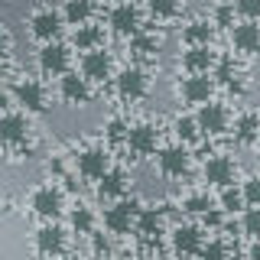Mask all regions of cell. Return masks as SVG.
Here are the masks:
<instances>
[{
    "mask_svg": "<svg viewBox=\"0 0 260 260\" xmlns=\"http://www.w3.org/2000/svg\"><path fill=\"white\" fill-rule=\"evenodd\" d=\"M29 134V120L23 111H7L0 114V143L7 146H20Z\"/></svg>",
    "mask_w": 260,
    "mask_h": 260,
    "instance_id": "17",
    "label": "cell"
},
{
    "mask_svg": "<svg viewBox=\"0 0 260 260\" xmlns=\"http://www.w3.org/2000/svg\"><path fill=\"white\" fill-rule=\"evenodd\" d=\"M13 101L29 114H39V111L49 108L46 104V88H43V81H36V78H20L16 81L13 85Z\"/></svg>",
    "mask_w": 260,
    "mask_h": 260,
    "instance_id": "9",
    "label": "cell"
},
{
    "mask_svg": "<svg viewBox=\"0 0 260 260\" xmlns=\"http://www.w3.org/2000/svg\"><path fill=\"white\" fill-rule=\"evenodd\" d=\"M29 208L36 211L39 218H46V221H55V218L65 211V195H62L59 185L46 182V185H39V189H32V195H29Z\"/></svg>",
    "mask_w": 260,
    "mask_h": 260,
    "instance_id": "1",
    "label": "cell"
},
{
    "mask_svg": "<svg viewBox=\"0 0 260 260\" xmlns=\"http://www.w3.org/2000/svg\"><path fill=\"white\" fill-rule=\"evenodd\" d=\"M173 260H195V257H173Z\"/></svg>",
    "mask_w": 260,
    "mask_h": 260,
    "instance_id": "45",
    "label": "cell"
},
{
    "mask_svg": "<svg viewBox=\"0 0 260 260\" xmlns=\"http://www.w3.org/2000/svg\"><path fill=\"white\" fill-rule=\"evenodd\" d=\"M117 94L127 98V101H140V98L150 91V72L143 69V65H124V69L117 72Z\"/></svg>",
    "mask_w": 260,
    "mask_h": 260,
    "instance_id": "2",
    "label": "cell"
},
{
    "mask_svg": "<svg viewBox=\"0 0 260 260\" xmlns=\"http://www.w3.org/2000/svg\"><path fill=\"white\" fill-rule=\"evenodd\" d=\"M104 43V32L98 23H85V26H78L72 32V46L78 49V52H91V49H101Z\"/></svg>",
    "mask_w": 260,
    "mask_h": 260,
    "instance_id": "24",
    "label": "cell"
},
{
    "mask_svg": "<svg viewBox=\"0 0 260 260\" xmlns=\"http://www.w3.org/2000/svg\"><path fill=\"white\" fill-rule=\"evenodd\" d=\"M241 228H244V234H250L254 241H260V205L244 208V215H241Z\"/></svg>",
    "mask_w": 260,
    "mask_h": 260,
    "instance_id": "33",
    "label": "cell"
},
{
    "mask_svg": "<svg viewBox=\"0 0 260 260\" xmlns=\"http://www.w3.org/2000/svg\"><path fill=\"white\" fill-rule=\"evenodd\" d=\"M108 250H111L108 238H101V234H94V254H104V260H108Z\"/></svg>",
    "mask_w": 260,
    "mask_h": 260,
    "instance_id": "41",
    "label": "cell"
},
{
    "mask_svg": "<svg viewBox=\"0 0 260 260\" xmlns=\"http://www.w3.org/2000/svg\"><path fill=\"white\" fill-rule=\"evenodd\" d=\"M234 16H238V13H234V4H215V7H211V26H234V23H238V20H234Z\"/></svg>",
    "mask_w": 260,
    "mask_h": 260,
    "instance_id": "32",
    "label": "cell"
},
{
    "mask_svg": "<svg viewBox=\"0 0 260 260\" xmlns=\"http://www.w3.org/2000/svg\"><path fill=\"white\" fill-rule=\"evenodd\" d=\"M199 257H202V260H231V247H228L221 238H211V241L202 244Z\"/></svg>",
    "mask_w": 260,
    "mask_h": 260,
    "instance_id": "30",
    "label": "cell"
},
{
    "mask_svg": "<svg viewBox=\"0 0 260 260\" xmlns=\"http://www.w3.org/2000/svg\"><path fill=\"white\" fill-rule=\"evenodd\" d=\"M260 137V114L257 111H241L234 117V140L238 143H254Z\"/></svg>",
    "mask_w": 260,
    "mask_h": 260,
    "instance_id": "23",
    "label": "cell"
},
{
    "mask_svg": "<svg viewBox=\"0 0 260 260\" xmlns=\"http://www.w3.org/2000/svg\"><path fill=\"white\" fill-rule=\"evenodd\" d=\"M32 247L39 257H62L65 250V228L55 221H43L32 234Z\"/></svg>",
    "mask_w": 260,
    "mask_h": 260,
    "instance_id": "6",
    "label": "cell"
},
{
    "mask_svg": "<svg viewBox=\"0 0 260 260\" xmlns=\"http://www.w3.org/2000/svg\"><path fill=\"white\" fill-rule=\"evenodd\" d=\"M137 215H140L137 199H117L111 208H104V228H108V234H127Z\"/></svg>",
    "mask_w": 260,
    "mask_h": 260,
    "instance_id": "3",
    "label": "cell"
},
{
    "mask_svg": "<svg viewBox=\"0 0 260 260\" xmlns=\"http://www.w3.org/2000/svg\"><path fill=\"white\" fill-rule=\"evenodd\" d=\"M127 182H130L127 169L124 166H111L108 173L98 179V195H101V199H120V195L127 192Z\"/></svg>",
    "mask_w": 260,
    "mask_h": 260,
    "instance_id": "21",
    "label": "cell"
},
{
    "mask_svg": "<svg viewBox=\"0 0 260 260\" xmlns=\"http://www.w3.org/2000/svg\"><path fill=\"white\" fill-rule=\"evenodd\" d=\"M211 32H215V26H211L208 20H202V16H199V20H189V23L182 26V39H185L189 46H208V43H211Z\"/></svg>",
    "mask_w": 260,
    "mask_h": 260,
    "instance_id": "26",
    "label": "cell"
},
{
    "mask_svg": "<svg viewBox=\"0 0 260 260\" xmlns=\"http://www.w3.org/2000/svg\"><path fill=\"white\" fill-rule=\"evenodd\" d=\"M173 130H176V137H179V143H195L202 137V130H199V124H195V117L192 114H179V117L173 120Z\"/></svg>",
    "mask_w": 260,
    "mask_h": 260,
    "instance_id": "28",
    "label": "cell"
},
{
    "mask_svg": "<svg viewBox=\"0 0 260 260\" xmlns=\"http://www.w3.org/2000/svg\"><path fill=\"white\" fill-rule=\"evenodd\" d=\"M182 208L189 211V215H205V211H208V208H215V205H211V199H208L205 192H192V195H185Z\"/></svg>",
    "mask_w": 260,
    "mask_h": 260,
    "instance_id": "34",
    "label": "cell"
},
{
    "mask_svg": "<svg viewBox=\"0 0 260 260\" xmlns=\"http://www.w3.org/2000/svg\"><path fill=\"white\" fill-rule=\"evenodd\" d=\"M62 26H65L62 13L55 10V7H36V10L29 13V32L36 39H43V43H52Z\"/></svg>",
    "mask_w": 260,
    "mask_h": 260,
    "instance_id": "8",
    "label": "cell"
},
{
    "mask_svg": "<svg viewBox=\"0 0 260 260\" xmlns=\"http://www.w3.org/2000/svg\"><path fill=\"white\" fill-rule=\"evenodd\" d=\"M108 26L117 36H134L137 29H143V10L137 4H114L108 10Z\"/></svg>",
    "mask_w": 260,
    "mask_h": 260,
    "instance_id": "5",
    "label": "cell"
},
{
    "mask_svg": "<svg viewBox=\"0 0 260 260\" xmlns=\"http://www.w3.org/2000/svg\"><path fill=\"white\" fill-rule=\"evenodd\" d=\"M69 59H72L69 46L59 43V39L43 43V46H39V55H36L39 69H43L46 75H65V72H69Z\"/></svg>",
    "mask_w": 260,
    "mask_h": 260,
    "instance_id": "10",
    "label": "cell"
},
{
    "mask_svg": "<svg viewBox=\"0 0 260 260\" xmlns=\"http://www.w3.org/2000/svg\"><path fill=\"white\" fill-rule=\"evenodd\" d=\"M124 143L130 146V153H137V156H150V153H156V146H159V130L153 124H146V120L130 124Z\"/></svg>",
    "mask_w": 260,
    "mask_h": 260,
    "instance_id": "13",
    "label": "cell"
},
{
    "mask_svg": "<svg viewBox=\"0 0 260 260\" xmlns=\"http://www.w3.org/2000/svg\"><path fill=\"white\" fill-rule=\"evenodd\" d=\"M134 228H137V234H140V238H146V241L159 238V234H162V211H159L156 205L140 208V215H137Z\"/></svg>",
    "mask_w": 260,
    "mask_h": 260,
    "instance_id": "22",
    "label": "cell"
},
{
    "mask_svg": "<svg viewBox=\"0 0 260 260\" xmlns=\"http://www.w3.org/2000/svg\"><path fill=\"white\" fill-rule=\"evenodd\" d=\"M150 16H156V20H173V16L179 13V4L176 0H150Z\"/></svg>",
    "mask_w": 260,
    "mask_h": 260,
    "instance_id": "35",
    "label": "cell"
},
{
    "mask_svg": "<svg viewBox=\"0 0 260 260\" xmlns=\"http://www.w3.org/2000/svg\"><path fill=\"white\" fill-rule=\"evenodd\" d=\"M69 224H72V231H78V234H91L94 231V211L88 205H75L69 211Z\"/></svg>",
    "mask_w": 260,
    "mask_h": 260,
    "instance_id": "29",
    "label": "cell"
},
{
    "mask_svg": "<svg viewBox=\"0 0 260 260\" xmlns=\"http://www.w3.org/2000/svg\"><path fill=\"white\" fill-rule=\"evenodd\" d=\"M241 199H244V205H260V176H247L244 179V185H241Z\"/></svg>",
    "mask_w": 260,
    "mask_h": 260,
    "instance_id": "36",
    "label": "cell"
},
{
    "mask_svg": "<svg viewBox=\"0 0 260 260\" xmlns=\"http://www.w3.org/2000/svg\"><path fill=\"white\" fill-rule=\"evenodd\" d=\"M111 69H114V59L108 49H91V52H81V78L85 81H104L111 78Z\"/></svg>",
    "mask_w": 260,
    "mask_h": 260,
    "instance_id": "15",
    "label": "cell"
},
{
    "mask_svg": "<svg viewBox=\"0 0 260 260\" xmlns=\"http://www.w3.org/2000/svg\"><path fill=\"white\" fill-rule=\"evenodd\" d=\"M156 166H159V173H162V176H169V179L185 176V173H189V166H192V153H189V146H182V143H169V146H162V150L156 153Z\"/></svg>",
    "mask_w": 260,
    "mask_h": 260,
    "instance_id": "4",
    "label": "cell"
},
{
    "mask_svg": "<svg viewBox=\"0 0 260 260\" xmlns=\"http://www.w3.org/2000/svg\"><path fill=\"white\" fill-rule=\"evenodd\" d=\"M202 221H205V228H218V224H221V211H218V208H208L205 215H202Z\"/></svg>",
    "mask_w": 260,
    "mask_h": 260,
    "instance_id": "40",
    "label": "cell"
},
{
    "mask_svg": "<svg viewBox=\"0 0 260 260\" xmlns=\"http://www.w3.org/2000/svg\"><path fill=\"white\" fill-rule=\"evenodd\" d=\"M211 91H215V78L211 75H185L179 81V94H182V101L189 104H208L211 101Z\"/></svg>",
    "mask_w": 260,
    "mask_h": 260,
    "instance_id": "16",
    "label": "cell"
},
{
    "mask_svg": "<svg viewBox=\"0 0 260 260\" xmlns=\"http://www.w3.org/2000/svg\"><path fill=\"white\" fill-rule=\"evenodd\" d=\"M205 244V231L199 224L185 221V224H176L173 228V247H176V257H195Z\"/></svg>",
    "mask_w": 260,
    "mask_h": 260,
    "instance_id": "14",
    "label": "cell"
},
{
    "mask_svg": "<svg viewBox=\"0 0 260 260\" xmlns=\"http://www.w3.org/2000/svg\"><path fill=\"white\" fill-rule=\"evenodd\" d=\"M108 260H111V257H108Z\"/></svg>",
    "mask_w": 260,
    "mask_h": 260,
    "instance_id": "47",
    "label": "cell"
},
{
    "mask_svg": "<svg viewBox=\"0 0 260 260\" xmlns=\"http://www.w3.org/2000/svg\"><path fill=\"white\" fill-rule=\"evenodd\" d=\"M182 65L189 69V75H208V69L215 65V49L211 46H185Z\"/></svg>",
    "mask_w": 260,
    "mask_h": 260,
    "instance_id": "20",
    "label": "cell"
},
{
    "mask_svg": "<svg viewBox=\"0 0 260 260\" xmlns=\"http://www.w3.org/2000/svg\"><path fill=\"white\" fill-rule=\"evenodd\" d=\"M127 130H130V120L120 117V114H114L108 124H104V134H108L111 143H124V140H127Z\"/></svg>",
    "mask_w": 260,
    "mask_h": 260,
    "instance_id": "31",
    "label": "cell"
},
{
    "mask_svg": "<svg viewBox=\"0 0 260 260\" xmlns=\"http://www.w3.org/2000/svg\"><path fill=\"white\" fill-rule=\"evenodd\" d=\"M195 117V124H199V130L202 134H224L228 127H231V111L224 108L221 101H208V104H202L199 111L192 114Z\"/></svg>",
    "mask_w": 260,
    "mask_h": 260,
    "instance_id": "7",
    "label": "cell"
},
{
    "mask_svg": "<svg viewBox=\"0 0 260 260\" xmlns=\"http://www.w3.org/2000/svg\"><path fill=\"white\" fill-rule=\"evenodd\" d=\"M234 13H238L241 20L260 23V0H238V4H234Z\"/></svg>",
    "mask_w": 260,
    "mask_h": 260,
    "instance_id": "38",
    "label": "cell"
},
{
    "mask_svg": "<svg viewBox=\"0 0 260 260\" xmlns=\"http://www.w3.org/2000/svg\"><path fill=\"white\" fill-rule=\"evenodd\" d=\"M218 202H221V208H224V211H234V208H241V205H244L241 189H234V185H224V189H221V199H218Z\"/></svg>",
    "mask_w": 260,
    "mask_h": 260,
    "instance_id": "39",
    "label": "cell"
},
{
    "mask_svg": "<svg viewBox=\"0 0 260 260\" xmlns=\"http://www.w3.org/2000/svg\"><path fill=\"white\" fill-rule=\"evenodd\" d=\"M7 52H10V32H7L4 26H0V59H4Z\"/></svg>",
    "mask_w": 260,
    "mask_h": 260,
    "instance_id": "42",
    "label": "cell"
},
{
    "mask_svg": "<svg viewBox=\"0 0 260 260\" xmlns=\"http://www.w3.org/2000/svg\"><path fill=\"white\" fill-rule=\"evenodd\" d=\"M257 140H260V137H257Z\"/></svg>",
    "mask_w": 260,
    "mask_h": 260,
    "instance_id": "46",
    "label": "cell"
},
{
    "mask_svg": "<svg viewBox=\"0 0 260 260\" xmlns=\"http://www.w3.org/2000/svg\"><path fill=\"white\" fill-rule=\"evenodd\" d=\"M75 169L85 179H94L98 182V179L111 169V153L104 150V146H85V150L75 156Z\"/></svg>",
    "mask_w": 260,
    "mask_h": 260,
    "instance_id": "12",
    "label": "cell"
},
{
    "mask_svg": "<svg viewBox=\"0 0 260 260\" xmlns=\"http://www.w3.org/2000/svg\"><path fill=\"white\" fill-rule=\"evenodd\" d=\"M62 23H69V26H85V23H91V13H94V7L88 4V0H69V4L62 7Z\"/></svg>",
    "mask_w": 260,
    "mask_h": 260,
    "instance_id": "25",
    "label": "cell"
},
{
    "mask_svg": "<svg viewBox=\"0 0 260 260\" xmlns=\"http://www.w3.org/2000/svg\"><path fill=\"white\" fill-rule=\"evenodd\" d=\"M247 260H260V241L250 244V250H247Z\"/></svg>",
    "mask_w": 260,
    "mask_h": 260,
    "instance_id": "43",
    "label": "cell"
},
{
    "mask_svg": "<svg viewBox=\"0 0 260 260\" xmlns=\"http://www.w3.org/2000/svg\"><path fill=\"white\" fill-rule=\"evenodd\" d=\"M59 94L69 104H85L91 101V81H85L78 72H65V75H59Z\"/></svg>",
    "mask_w": 260,
    "mask_h": 260,
    "instance_id": "18",
    "label": "cell"
},
{
    "mask_svg": "<svg viewBox=\"0 0 260 260\" xmlns=\"http://www.w3.org/2000/svg\"><path fill=\"white\" fill-rule=\"evenodd\" d=\"M202 176H205V182L224 189V185H231L234 176H238V162H234L231 156H224V153H211V156H205Z\"/></svg>",
    "mask_w": 260,
    "mask_h": 260,
    "instance_id": "11",
    "label": "cell"
},
{
    "mask_svg": "<svg viewBox=\"0 0 260 260\" xmlns=\"http://www.w3.org/2000/svg\"><path fill=\"white\" fill-rule=\"evenodd\" d=\"M59 260H81V257H78V254H62Z\"/></svg>",
    "mask_w": 260,
    "mask_h": 260,
    "instance_id": "44",
    "label": "cell"
},
{
    "mask_svg": "<svg viewBox=\"0 0 260 260\" xmlns=\"http://www.w3.org/2000/svg\"><path fill=\"white\" fill-rule=\"evenodd\" d=\"M231 43H234L238 52H257V49H260V23L238 20L231 26Z\"/></svg>",
    "mask_w": 260,
    "mask_h": 260,
    "instance_id": "19",
    "label": "cell"
},
{
    "mask_svg": "<svg viewBox=\"0 0 260 260\" xmlns=\"http://www.w3.org/2000/svg\"><path fill=\"white\" fill-rule=\"evenodd\" d=\"M211 78H218V81H224L228 88L234 85V78H238V65H234L231 59H215V75Z\"/></svg>",
    "mask_w": 260,
    "mask_h": 260,
    "instance_id": "37",
    "label": "cell"
},
{
    "mask_svg": "<svg viewBox=\"0 0 260 260\" xmlns=\"http://www.w3.org/2000/svg\"><path fill=\"white\" fill-rule=\"evenodd\" d=\"M159 46H162V39L153 29H137L134 36H130V49H134L140 59H146V55H156Z\"/></svg>",
    "mask_w": 260,
    "mask_h": 260,
    "instance_id": "27",
    "label": "cell"
}]
</instances>
